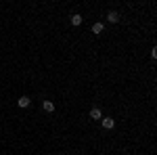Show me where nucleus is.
I'll return each instance as SVG.
<instances>
[{
	"label": "nucleus",
	"instance_id": "423d86ee",
	"mask_svg": "<svg viewBox=\"0 0 157 155\" xmlns=\"http://www.w3.org/2000/svg\"><path fill=\"white\" fill-rule=\"evenodd\" d=\"M71 23L73 25H82V15H71Z\"/></svg>",
	"mask_w": 157,
	"mask_h": 155
},
{
	"label": "nucleus",
	"instance_id": "f03ea898",
	"mask_svg": "<svg viewBox=\"0 0 157 155\" xmlns=\"http://www.w3.org/2000/svg\"><path fill=\"white\" fill-rule=\"evenodd\" d=\"M107 21H109V23H117V21H120V13H117V11H109Z\"/></svg>",
	"mask_w": 157,
	"mask_h": 155
},
{
	"label": "nucleus",
	"instance_id": "20e7f679",
	"mask_svg": "<svg viewBox=\"0 0 157 155\" xmlns=\"http://www.w3.org/2000/svg\"><path fill=\"white\" fill-rule=\"evenodd\" d=\"M17 105H19V107H29L32 101H29V96H21V99L17 101Z\"/></svg>",
	"mask_w": 157,
	"mask_h": 155
},
{
	"label": "nucleus",
	"instance_id": "f257e3e1",
	"mask_svg": "<svg viewBox=\"0 0 157 155\" xmlns=\"http://www.w3.org/2000/svg\"><path fill=\"white\" fill-rule=\"evenodd\" d=\"M103 119V128H107V130H113L115 128V119L113 118H101Z\"/></svg>",
	"mask_w": 157,
	"mask_h": 155
},
{
	"label": "nucleus",
	"instance_id": "39448f33",
	"mask_svg": "<svg viewBox=\"0 0 157 155\" xmlns=\"http://www.w3.org/2000/svg\"><path fill=\"white\" fill-rule=\"evenodd\" d=\"M90 118H92V119H101V118H103L101 109H98V107H92V109H90Z\"/></svg>",
	"mask_w": 157,
	"mask_h": 155
},
{
	"label": "nucleus",
	"instance_id": "7ed1b4c3",
	"mask_svg": "<svg viewBox=\"0 0 157 155\" xmlns=\"http://www.w3.org/2000/svg\"><path fill=\"white\" fill-rule=\"evenodd\" d=\"M42 109L48 111V113H52V111H55V103H52V101H44V103H42Z\"/></svg>",
	"mask_w": 157,
	"mask_h": 155
},
{
	"label": "nucleus",
	"instance_id": "0eeeda50",
	"mask_svg": "<svg viewBox=\"0 0 157 155\" xmlns=\"http://www.w3.org/2000/svg\"><path fill=\"white\" fill-rule=\"evenodd\" d=\"M92 32H94V34H101V32H103V23H94L92 25Z\"/></svg>",
	"mask_w": 157,
	"mask_h": 155
}]
</instances>
